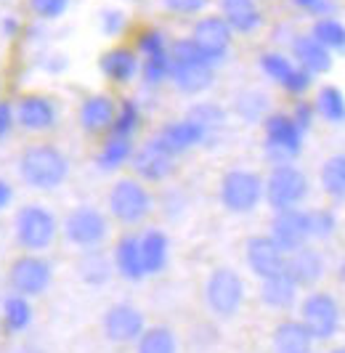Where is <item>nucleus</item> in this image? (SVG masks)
<instances>
[{
  "mask_svg": "<svg viewBox=\"0 0 345 353\" xmlns=\"http://www.w3.org/2000/svg\"><path fill=\"white\" fill-rule=\"evenodd\" d=\"M231 112L239 117L241 123H247V125L263 123V120L271 114V99H268L266 90H258V88L239 90V93L234 96Z\"/></svg>",
  "mask_w": 345,
  "mask_h": 353,
  "instance_id": "473e14b6",
  "label": "nucleus"
},
{
  "mask_svg": "<svg viewBox=\"0 0 345 353\" xmlns=\"http://www.w3.org/2000/svg\"><path fill=\"white\" fill-rule=\"evenodd\" d=\"M34 324V303L14 292H6L0 301V330L8 337H21Z\"/></svg>",
  "mask_w": 345,
  "mask_h": 353,
  "instance_id": "bb28decb",
  "label": "nucleus"
},
{
  "mask_svg": "<svg viewBox=\"0 0 345 353\" xmlns=\"http://www.w3.org/2000/svg\"><path fill=\"white\" fill-rule=\"evenodd\" d=\"M268 236L274 239V245L284 255L310 245L308 210L306 208H293V210L274 212L271 215V226H268Z\"/></svg>",
  "mask_w": 345,
  "mask_h": 353,
  "instance_id": "f3484780",
  "label": "nucleus"
},
{
  "mask_svg": "<svg viewBox=\"0 0 345 353\" xmlns=\"http://www.w3.org/2000/svg\"><path fill=\"white\" fill-rule=\"evenodd\" d=\"M218 202L231 215H250L263 205V176L253 168H228L218 181Z\"/></svg>",
  "mask_w": 345,
  "mask_h": 353,
  "instance_id": "9d476101",
  "label": "nucleus"
},
{
  "mask_svg": "<svg viewBox=\"0 0 345 353\" xmlns=\"http://www.w3.org/2000/svg\"><path fill=\"white\" fill-rule=\"evenodd\" d=\"M0 93H3V83H0Z\"/></svg>",
  "mask_w": 345,
  "mask_h": 353,
  "instance_id": "4d7b16f0",
  "label": "nucleus"
},
{
  "mask_svg": "<svg viewBox=\"0 0 345 353\" xmlns=\"http://www.w3.org/2000/svg\"><path fill=\"white\" fill-rule=\"evenodd\" d=\"M72 173L69 154L51 141H34L27 143L17 159V176L19 181L32 189V192H56L67 183Z\"/></svg>",
  "mask_w": 345,
  "mask_h": 353,
  "instance_id": "f257e3e1",
  "label": "nucleus"
},
{
  "mask_svg": "<svg viewBox=\"0 0 345 353\" xmlns=\"http://www.w3.org/2000/svg\"><path fill=\"white\" fill-rule=\"evenodd\" d=\"M170 48L162 53H152V56H144L141 59V70L138 77L146 88H162L165 83H170Z\"/></svg>",
  "mask_w": 345,
  "mask_h": 353,
  "instance_id": "4c0bfd02",
  "label": "nucleus"
},
{
  "mask_svg": "<svg viewBox=\"0 0 345 353\" xmlns=\"http://www.w3.org/2000/svg\"><path fill=\"white\" fill-rule=\"evenodd\" d=\"M125 3H138V0H125Z\"/></svg>",
  "mask_w": 345,
  "mask_h": 353,
  "instance_id": "6e6d98bb",
  "label": "nucleus"
},
{
  "mask_svg": "<svg viewBox=\"0 0 345 353\" xmlns=\"http://www.w3.org/2000/svg\"><path fill=\"white\" fill-rule=\"evenodd\" d=\"M155 139L168 152H172L175 157L186 154L191 149H199V146H207V133L199 128V125L189 120L186 114L178 117V120H168L165 125H159V130L155 133Z\"/></svg>",
  "mask_w": 345,
  "mask_h": 353,
  "instance_id": "412c9836",
  "label": "nucleus"
},
{
  "mask_svg": "<svg viewBox=\"0 0 345 353\" xmlns=\"http://www.w3.org/2000/svg\"><path fill=\"white\" fill-rule=\"evenodd\" d=\"M112 265L115 274L130 284H138L146 279L144 274V263H141V250H138V234L136 231H125L117 236L115 248H112Z\"/></svg>",
  "mask_w": 345,
  "mask_h": 353,
  "instance_id": "a878e982",
  "label": "nucleus"
},
{
  "mask_svg": "<svg viewBox=\"0 0 345 353\" xmlns=\"http://www.w3.org/2000/svg\"><path fill=\"white\" fill-rule=\"evenodd\" d=\"M202 298H205V308L210 311V316L221 319V321L237 319L247 303L244 276L231 265H215L207 274Z\"/></svg>",
  "mask_w": 345,
  "mask_h": 353,
  "instance_id": "39448f33",
  "label": "nucleus"
},
{
  "mask_svg": "<svg viewBox=\"0 0 345 353\" xmlns=\"http://www.w3.org/2000/svg\"><path fill=\"white\" fill-rule=\"evenodd\" d=\"M133 149H136V139H125V136H115V133H106L103 136L101 146L96 152V168L101 173H117L122 170L130 157H133Z\"/></svg>",
  "mask_w": 345,
  "mask_h": 353,
  "instance_id": "7c9ffc66",
  "label": "nucleus"
},
{
  "mask_svg": "<svg viewBox=\"0 0 345 353\" xmlns=\"http://www.w3.org/2000/svg\"><path fill=\"white\" fill-rule=\"evenodd\" d=\"M244 265L250 268V274L255 279H271L284 274L287 255L274 245V239L268 234H253L244 242Z\"/></svg>",
  "mask_w": 345,
  "mask_h": 353,
  "instance_id": "a211bd4d",
  "label": "nucleus"
},
{
  "mask_svg": "<svg viewBox=\"0 0 345 353\" xmlns=\"http://www.w3.org/2000/svg\"><path fill=\"white\" fill-rule=\"evenodd\" d=\"M218 17L234 35H255L263 27V11L258 0H218Z\"/></svg>",
  "mask_w": 345,
  "mask_h": 353,
  "instance_id": "393cba45",
  "label": "nucleus"
},
{
  "mask_svg": "<svg viewBox=\"0 0 345 353\" xmlns=\"http://www.w3.org/2000/svg\"><path fill=\"white\" fill-rule=\"evenodd\" d=\"M186 117L199 125L207 133V143H213L224 133L226 125H228V109L224 104H218V101L202 99V101H194L186 109Z\"/></svg>",
  "mask_w": 345,
  "mask_h": 353,
  "instance_id": "2f4dec72",
  "label": "nucleus"
},
{
  "mask_svg": "<svg viewBox=\"0 0 345 353\" xmlns=\"http://www.w3.org/2000/svg\"><path fill=\"white\" fill-rule=\"evenodd\" d=\"M258 298L268 311L287 314L300 301V290H297V284L287 274H279V276H271V279H263L260 282Z\"/></svg>",
  "mask_w": 345,
  "mask_h": 353,
  "instance_id": "c85d7f7f",
  "label": "nucleus"
},
{
  "mask_svg": "<svg viewBox=\"0 0 345 353\" xmlns=\"http://www.w3.org/2000/svg\"><path fill=\"white\" fill-rule=\"evenodd\" d=\"M141 123H144V112L138 101L133 99H122L117 104V114H115V123H112V130L115 136H125V139H136V133L141 130Z\"/></svg>",
  "mask_w": 345,
  "mask_h": 353,
  "instance_id": "58836bf2",
  "label": "nucleus"
},
{
  "mask_svg": "<svg viewBox=\"0 0 345 353\" xmlns=\"http://www.w3.org/2000/svg\"><path fill=\"white\" fill-rule=\"evenodd\" d=\"M136 353H178V335L168 324H149L144 335L136 340Z\"/></svg>",
  "mask_w": 345,
  "mask_h": 353,
  "instance_id": "f704fd0d",
  "label": "nucleus"
},
{
  "mask_svg": "<svg viewBox=\"0 0 345 353\" xmlns=\"http://www.w3.org/2000/svg\"><path fill=\"white\" fill-rule=\"evenodd\" d=\"M337 279L345 284V258L340 261V265H337Z\"/></svg>",
  "mask_w": 345,
  "mask_h": 353,
  "instance_id": "864d4df0",
  "label": "nucleus"
},
{
  "mask_svg": "<svg viewBox=\"0 0 345 353\" xmlns=\"http://www.w3.org/2000/svg\"><path fill=\"white\" fill-rule=\"evenodd\" d=\"M263 157L266 162L276 165H293L303 154L306 133L295 125L290 112H271L263 120Z\"/></svg>",
  "mask_w": 345,
  "mask_h": 353,
  "instance_id": "0eeeda50",
  "label": "nucleus"
},
{
  "mask_svg": "<svg viewBox=\"0 0 345 353\" xmlns=\"http://www.w3.org/2000/svg\"><path fill=\"white\" fill-rule=\"evenodd\" d=\"M290 117L295 120V125L303 130V133H308L313 123H316V109H313V101L308 99H297L293 106V112H290Z\"/></svg>",
  "mask_w": 345,
  "mask_h": 353,
  "instance_id": "c03bdc74",
  "label": "nucleus"
},
{
  "mask_svg": "<svg viewBox=\"0 0 345 353\" xmlns=\"http://www.w3.org/2000/svg\"><path fill=\"white\" fill-rule=\"evenodd\" d=\"M115 114H117V101L109 96V93H90L80 101L77 109V125L86 136H106L112 130L115 123Z\"/></svg>",
  "mask_w": 345,
  "mask_h": 353,
  "instance_id": "aec40b11",
  "label": "nucleus"
},
{
  "mask_svg": "<svg viewBox=\"0 0 345 353\" xmlns=\"http://www.w3.org/2000/svg\"><path fill=\"white\" fill-rule=\"evenodd\" d=\"M284 274L297 284V290H313L327 276V258L319 248L306 245V248L295 250L287 255Z\"/></svg>",
  "mask_w": 345,
  "mask_h": 353,
  "instance_id": "6ab92c4d",
  "label": "nucleus"
},
{
  "mask_svg": "<svg viewBox=\"0 0 345 353\" xmlns=\"http://www.w3.org/2000/svg\"><path fill=\"white\" fill-rule=\"evenodd\" d=\"M53 279H56V265L46 255H34V252H19L6 268L8 292L30 301L43 298L51 290Z\"/></svg>",
  "mask_w": 345,
  "mask_h": 353,
  "instance_id": "6e6552de",
  "label": "nucleus"
},
{
  "mask_svg": "<svg viewBox=\"0 0 345 353\" xmlns=\"http://www.w3.org/2000/svg\"><path fill=\"white\" fill-rule=\"evenodd\" d=\"M112 234V218L101 208L83 202L75 205L61 221V236L72 250L86 252V250H99L106 245Z\"/></svg>",
  "mask_w": 345,
  "mask_h": 353,
  "instance_id": "423d86ee",
  "label": "nucleus"
},
{
  "mask_svg": "<svg viewBox=\"0 0 345 353\" xmlns=\"http://www.w3.org/2000/svg\"><path fill=\"white\" fill-rule=\"evenodd\" d=\"M138 250H141V263H144V274L149 276H159L168 271L170 265V236L157 226H149L138 234Z\"/></svg>",
  "mask_w": 345,
  "mask_h": 353,
  "instance_id": "4be33fe9",
  "label": "nucleus"
},
{
  "mask_svg": "<svg viewBox=\"0 0 345 353\" xmlns=\"http://www.w3.org/2000/svg\"><path fill=\"white\" fill-rule=\"evenodd\" d=\"M14 114H17V128L30 136H46L61 123V109L56 104V99L34 90L21 93L14 101Z\"/></svg>",
  "mask_w": 345,
  "mask_h": 353,
  "instance_id": "f8f14e48",
  "label": "nucleus"
},
{
  "mask_svg": "<svg viewBox=\"0 0 345 353\" xmlns=\"http://www.w3.org/2000/svg\"><path fill=\"white\" fill-rule=\"evenodd\" d=\"M170 83L181 96L197 99L215 85V67L207 61L191 37L170 40Z\"/></svg>",
  "mask_w": 345,
  "mask_h": 353,
  "instance_id": "f03ea898",
  "label": "nucleus"
},
{
  "mask_svg": "<svg viewBox=\"0 0 345 353\" xmlns=\"http://www.w3.org/2000/svg\"><path fill=\"white\" fill-rule=\"evenodd\" d=\"M75 274L77 279L90 287V290H101L112 282L115 276V265H112V255L103 248L99 250H86L77 255V263H75Z\"/></svg>",
  "mask_w": 345,
  "mask_h": 353,
  "instance_id": "cd10ccee",
  "label": "nucleus"
},
{
  "mask_svg": "<svg viewBox=\"0 0 345 353\" xmlns=\"http://www.w3.org/2000/svg\"><path fill=\"white\" fill-rule=\"evenodd\" d=\"M313 337L297 319H282L271 332V351L274 353H313Z\"/></svg>",
  "mask_w": 345,
  "mask_h": 353,
  "instance_id": "c756f323",
  "label": "nucleus"
},
{
  "mask_svg": "<svg viewBox=\"0 0 345 353\" xmlns=\"http://www.w3.org/2000/svg\"><path fill=\"white\" fill-rule=\"evenodd\" d=\"M37 67L46 72V74H61V72H67L69 59L67 53L61 51H46L37 56Z\"/></svg>",
  "mask_w": 345,
  "mask_h": 353,
  "instance_id": "a18cd8bd",
  "label": "nucleus"
},
{
  "mask_svg": "<svg viewBox=\"0 0 345 353\" xmlns=\"http://www.w3.org/2000/svg\"><path fill=\"white\" fill-rule=\"evenodd\" d=\"M170 48V40H168V32L159 30V27H144L136 35V46L133 51L138 53V59L144 56H152V53H162Z\"/></svg>",
  "mask_w": 345,
  "mask_h": 353,
  "instance_id": "a19ab883",
  "label": "nucleus"
},
{
  "mask_svg": "<svg viewBox=\"0 0 345 353\" xmlns=\"http://www.w3.org/2000/svg\"><path fill=\"white\" fill-rule=\"evenodd\" d=\"M11 202H14V186H11V181L0 178V212L8 210Z\"/></svg>",
  "mask_w": 345,
  "mask_h": 353,
  "instance_id": "3c124183",
  "label": "nucleus"
},
{
  "mask_svg": "<svg viewBox=\"0 0 345 353\" xmlns=\"http://www.w3.org/2000/svg\"><path fill=\"white\" fill-rule=\"evenodd\" d=\"M14 242L21 252H34V255H46L56 245L59 234H61V221L59 215L43 205V202H24L14 212Z\"/></svg>",
  "mask_w": 345,
  "mask_h": 353,
  "instance_id": "7ed1b4c3",
  "label": "nucleus"
},
{
  "mask_svg": "<svg viewBox=\"0 0 345 353\" xmlns=\"http://www.w3.org/2000/svg\"><path fill=\"white\" fill-rule=\"evenodd\" d=\"M128 24H130V19L122 8H101V14H99V30L109 40H117V37L125 35Z\"/></svg>",
  "mask_w": 345,
  "mask_h": 353,
  "instance_id": "37998d69",
  "label": "nucleus"
},
{
  "mask_svg": "<svg viewBox=\"0 0 345 353\" xmlns=\"http://www.w3.org/2000/svg\"><path fill=\"white\" fill-rule=\"evenodd\" d=\"M99 70H101V74L109 83H115V85H130L138 77L141 59H138V53L130 46H112V48H106L101 53Z\"/></svg>",
  "mask_w": 345,
  "mask_h": 353,
  "instance_id": "b1692460",
  "label": "nucleus"
},
{
  "mask_svg": "<svg viewBox=\"0 0 345 353\" xmlns=\"http://www.w3.org/2000/svg\"><path fill=\"white\" fill-rule=\"evenodd\" d=\"M17 130V114H14V101L0 99V143L6 141Z\"/></svg>",
  "mask_w": 345,
  "mask_h": 353,
  "instance_id": "de8ad7c7",
  "label": "nucleus"
},
{
  "mask_svg": "<svg viewBox=\"0 0 345 353\" xmlns=\"http://www.w3.org/2000/svg\"><path fill=\"white\" fill-rule=\"evenodd\" d=\"M258 70L266 80H271L274 85H279L284 93H290L295 99L306 96L313 88V77L295 64L293 59H290V53L263 51L258 56Z\"/></svg>",
  "mask_w": 345,
  "mask_h": 353,
  "instance_id": "4468645a",
  "label": "nucleus"
},
{
  "mask_svg": "<svg viewBox=\"0 0 345 353\" xmlns=\"http://www.w3.org/2000/svg\"><path fill=\"white\" fill-rule=\"evenodd\" d=\"M337 212L329 208H310L308 210V231L310 242H327L337 234Z\"/></svg>",
  "mask_w": 345,
  "mask_h": 353,
  "instance_id": "ea45409f",
  "label": "nucleus"
},
{
  "mask_svg": "<svg viewBox=\"0 0 345 353\" xmlns=\"http://www.w3.org/2000/svg\"><path fill=\"white\" fill-rule=\"evenodd\" d=\"M189 37L213 67L224 64L231 53V46H234V32L228 30V24L218 14H205V17L197 19Z\"/></svg>",
  "mask_w": 345,
  "mask_h": 353,
  "instance_id": "dca6fc26",
  "label": "nucleus"
},
{
  "mask_svg": "<svg viewBox=\"0 0 345 353\" xmlns=\"http://www.w3.org/2000/svg\"><path fill=\"white\" fill-rule=\"evenodd\" d=\"M313 109H316V117L324 120L327 125H345V93L340 85H322L316 90V99H313Z\"/></svg>",
  "mask_w": 345,
  "mask_h": 353,
  "instance_id": "72a5a7b5",
  "label": "nucleus"
},
{
  "mask_svg": "<svg viewBox=\"0 0 345 353\" xmlns=\"http://www.w3.org/2000/svg\"><path fill=\"white\" fill-rule=\"evenodd\" d=\"M319 186L332 202H345V154H329L322 162Z\"/></svg>",
  "mask_w": 345,
  "mask_h": 353,
  "instance_id": "c9c22d12",
  "label": "nucleus"
},
{
  "mask_svg": "<svg viewBox=\"0 0 345 353\" xmlns=\"http://www.w3.org/2000/svg\"><path fill=\"white\" fill-rule=\"evenodd\" d=\"M69 6H72V0H27V8L34 17V21H43V24L59 21L69 11Z\"/></svg>",
  "mask_w": 345,
  "mask_h": 353,
  "instance_id": "79ce46f5",
  "label": "nucleus"
},
{
  "mask_svg": "<svg viewBox=\"0 0 345 353\" xmlns=\"http://www.w3.org/2000/svg\"><path fill=\"white\" fill-rule=\"evenodd\" d=\"M146 314L136 303L117 301L112 303L101 316V335L112 345H136V340L146 330Z\"/></svg>",
  "mask_w": 345,
  "mask_h": 353,
  "instance_id": "ddd939ff",
  "label": "nucleus"
},
{
  "mask_svg": "<svg viewBox=\"0 0 345 353\" xmlns=\"http://www.w3.org/2000/svg\"><path fill=\"white\" fill-rule=\"evenodd\" d=\"M157 199L152 194V189L138 181L136 176H122L117 178L109 192H106V210H109V218L117 221L120 226H141L149 221V215L155 212Z\"/></svg>",
  "mask_w": 345,
  "mask_h": 353,
  "instance_id": "20e7f679",
  "label": "nucleus"
},
{
  "mask_svg": "<svg viewBox=\"0 0 345 353\" xmlns=\"http://www.w3.org/2000/svg\"><path fill=\"white\" fill-rule=\"evenodd\" d=\"M310 37L324 46L332 56H345V24L337 17H322L313 19Z\"/></svg>",
  "mask_w": 345,
  "mask_h": 353,
  "instance_id": "e433bc0d",
  "label": "nucleus"
},
{
  "mask_svg": "<svg viewBox=\"0 0 345 353\" xmlns=\"http://www.w3.org/2000/svg\"><path fill=\"white\" fill-rule=\"evenodd\" d=\"M130 170L138 181L144 183H165L175 176L178 170V157L168 152L162 143L157 141L155 136L146 139L144 143H138L133 149V157H130Z\"/></svg>",
  "mask_w": 345,
  "mask_h": 353,
  "instance_id": "2eb2a0df",
  "label": "nucleus"
},
{
  "mask_svg": "<svg viewBox=\"0 0 345 353\" xmlns=\"http://www.w3.org/2000/svg\"><path fill=\"white\" fill-rule=\"evenodd\" d=\"M293 6L303 8L313 14V19H322V17H332V3L329 0H290Z\"/></svg>",
  "mask_w": 345,
  "mask_h": 353,
  "instance_id": "8fccbe9b",
  "label": "nucleus"
},
{
  "mask_svg": "<svg viewBox=\"0 0 345 353\" xmlns=\"http://www.w3.org/2000/svg\"><path fill=\"white\" fill-rule=\"evenodd\" d=\"M290 59H293L300 70L308 72L310 77L327 74V72L332 70V64H335V56H332L324 46H319V43L310 37V32H297V35L290 40Z\"/></svg>",
  "mask_w": 345,
  "mask_h": 353,
  "instance_id": "5701e85b",
  "label": "nucleus"
},
{
  "mask_svg": "<svg viewBox=\"0 0 345 353\" xmlns=\"http://www.w3.org/2000/svg\"><path fill=\"white\" fill-rule=\"evenodd\" d=\"M310 194V181L306 170L293 162V165H276L263 178V202L271 208V212L293 210L303 208V202Z\"/></svg>",
  "mask_w": 345,
  "mask_h": 353,
  "instance_id": "1a4fd4ad",
  "label": "nucleus"
},
{
  "mask_svg": "<svg viewBox=\"0 0 345 353\" xmlns=\"http://www.w3.org/2000/svg\"><path fill=\"white\" fill-rule=\"evenodd\" d=\"M14 353H48L40 343H32V340H27V343H19Z\"/></svg>",
  "mask_w": 345,
  "mask_h": 353,
  "instance_id": "603ef678",
  "label": "nucleus"
},
{
  "mask_svg": "<svg viewBox=\"0 0 345 353\" xmlns=\"http://www.w3.org/2000/svg\"><path fill=\"white\" fill-rule=\"evenodd\" d=\"M162 6L175 17H197L207 8V0H162Z\"/></svg>",
  "mask_w": 345,
  "mask_h": 353,
  "instance_id": "49530a36",
  "label": "nucleus"
},
{
  "mask_svg": "<svg viewBox=\"0 0 345 353\" xmlns=\"http://www.w3.org/2000/svg\"><path fill=\"white\" fill-rule=\"evenodd\" d=\"M297 311H300L297 321L308 330L313 343L335 340L343 327V308L327 290H310L303 301H297Z\"/></svg>",
  "mask_w": 345,
  "mask_h": 353,
  "instance_id": "9b49d317",
  "label": "nucleus"
},
{
  "mask_svg": "<svg viewBox=\"0 0 345 353\" xmlns=\"http://www.w3.org/2000/svg\"><path fill=\"white\" fill-rule=\"evenodd\" d=\"M327 353H345V345H337V348H329Z\"/></svg>",
  "mask_w": 345,
  "mask_h": 353,
  "instance_id": "5fc2aeb1",
  "label": "nucleus"
},
{
  "mask_svg": "<svg viewBox=\"0 0 345 353\" xmlns=\"http://www.w3.org/2000/svg\"><path fill=\"white\" fill-rule=\"evenodd\" d=\"M24 27L27 24L17 14H3V19H0V37L3 40H19L24 35Z\"/></svg>",
  "mask_w": 345,
  "mask_h": 353,
  "instance_id": "09e8293b",
  "label": "nucleus"
}]
</instances>
